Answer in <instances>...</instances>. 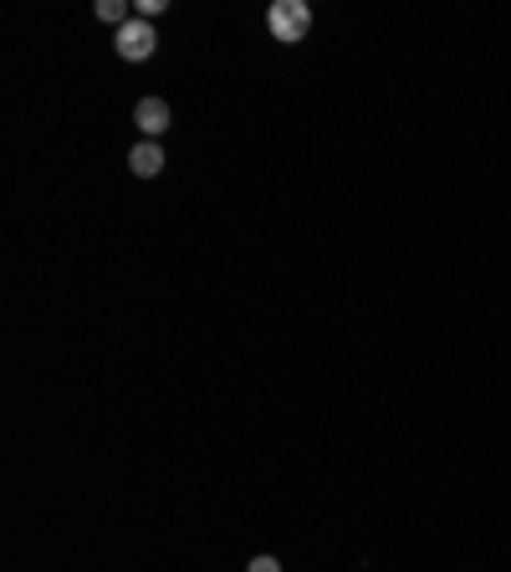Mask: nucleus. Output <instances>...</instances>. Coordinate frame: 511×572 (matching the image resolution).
<instances>
[{"mask_svg":"<svg viewBox=\"0 0 511 572\" xmlns=\"http://www.w3.org/2000/svg\"><path fill=\"white\" fill-rule=\"evenodd\" d=\"M246 572H281V562H277V558H251Z\"/></svg>","mask_w":511,"mask_h":572,"instance_id":"6","label":"nucleus"},{"mask_svg":"<svg viewBox=\"0 0 511 572\" xmlns=\"http://www.w3.org/2000/svg\"><path fill=\"white\" fill-rule=\"evenodd\" d=\"M113 46H118V57H123V61H148L154 52H159V31H154V21L133 15L129 26H118Z\"/></svg>","mask_w":511,"mask_h":572,"instance_id":"2","label":"nucleus"},{"mask_svg":"<svg viewBox=\"0 0 511 572\" xmlns=\"http://www.w3.org/2000/svg\"><path fill=\"white\" fill-rule=\"evenodd\" d=\"M266 31H271L281 46H297V42H307V31H312V11H307L302 0H277V5L266 11Z\"/></svg>","mask_w":511,"mask_h":572,"instance_id":"1","label":"nucleus"},{"mask_svg":"<svg viewBox=\"0 0 511 572\" xmlns=\"http://www.w3.org/2000/svg\"><path fill=\"white\" fill-rule=\"evenodd\" d=\"M133 123H138L148 138H159V133L169 128V103H164V98H144V103L133 108Z\"/></svg>","mask_w":511,"mask_h":572,"instance_id":"4","label":"nucleus"},{"mask_svg":"<svg viewBox=\"0 0 511 572\" xmlns=\"http://www.w3.org/2000/svg\"><path fill=\"white\" fill-rule=\"evenodd\" d=\"M129 169L138 179H159L164 175V148H159V138H144V144L129 154Z\"/></svg>","mask_w":511,"mask_h":572,"instance_id":"3","label":"nucleus"},{"mask_svg":"<svg viewBox=\"0 0 511 572\" xmlns=\"http://www.w3.org/2000/svg\"><path fill=\"white\" fill-rule=\"evenodd\" d=\"M159 11H164V0H138V15H144V21H154Z\"/></svg>","mask_w":511,"mask_h":572,"instance_id":"7","label":"nucleus"},{"mask_svg":"<svg viewBox=\"0 0 511 572\" xmlns=\"http://www.w3.org/2000/svg\"><path fill=\"white\" fill-rule=\"evenodd\" d=\"M98 21H108V26H129V0H98Z\"/></svg>","mask_w":511,"mask_h":572,"instance_id":"5","label":"nucleus"}]
</instances>
